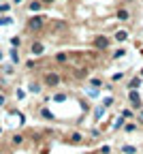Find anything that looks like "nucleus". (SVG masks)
I'll list each match as a JSON object with an SVG mask.
<instances>
[{"mask_svg": "<svg viewBox=\"0 0 143 154\" xmlns=\"http://www.w3.org/2000/svg\"><path fill=\"white\" fill-rule=\"evenodd\" d=\"M107 45H109V38H107V36H96V38H94V47L107 49Z\"/></svg>", "mask_w": 143, "mask_h": 154, "instance_id": "obj_1", "label": "nucleus"}, {"mask_svg": "<svg viewBox=\"0 0 143 154\" xmlns=\"http://www.w3.org/2000/svg\"><path fill=\"white\" fill-rule=\"evenodd\" d=\"M45 84H47V86H58V84H60V77H58L56 73H47V75H45Z\"/></svg>", "mask_w": 143, "mask_h": 154, "instance_id": "obj_2", "label": "nucleus"}, {"mask_svg": "<svg viewBox=\"0 0 143 154\" xmlns=\"http://www.w3.org/2000/svg\"><path fill=\"white\" fill-rule=\"evenodd\" d=\"M41 26H43V17H32L30 22H28V28L30 30H38Z\"/></svg>", "mask_w": 143, "mask_h": 154, "instance_id": "obj_3", "label": "nucleus"}, {"mask_svg": "<svg viewBox=\"0 0 143 154\" xmlns=\"http://www.w3.org/2000/svg\"><path fill=\"white\" fill-rule=\"evenodd\" d=\"M30 51H32L34 56H41V54H43V45H41V43H32Z\"/></svg>", "mask_w": 143, "mask_h": 154, "instance_id": "obj_4", "label": "nucleus"}, {"mask_svg": "<svg viewBox=\"0 0 143 154\" xmlns=\"http://www.w3.org/2000/svg\"><path fill=\"white\" fill-rule=\"evenodd\" d=\"M128 96H130V101H132V107H139V105H141V99H139V94H137L135 90H132Z\"/></svg>", "mask_w": 143, "mask_h": 154, "instance_id": "obj_5", "label": "nucleus"}, {"mask_svg": "<svg viewBox=\"0 0 143 154\" xmlns=\"http://www.w3.org/2000/svg\"><path fill=\"white\" fill-rule=\"evenodd\" d=\"M115 38H117V41H126V38H128V32H126V30H117V32H115Z\"/></svg>", "mask_w": 143, "mask_h": 154, "instance_id": "obj_6", "label": "nucleus"}, {"mask_svg": "<svg viewBox=\"0 0 143 154\" xmlns=\"http://www.w3.org/2000/svg\"><path fill=\"white\" fill-rule=\"evenodd\" d=\"M81 139H84V135H81V133H73L71 135V141H75V143H79Z\"/></svg>", "mask_w": 143, "mask_h": 154, "instance_id": "obj_7", "label": "nucleus"}, {"mask_svg": "<svg viewBox=\"0 0 143 154\" xmlns=\"http://www.w3.org/2000/svg\"><path fill=\"white\" fill-rule=\"evenodd\" d=\"M13 146H19V143H24V137H22V135H13Z\"/></svg>", "mask_w": 143, "mask_h": 154, "instance_id": "obj_8", "label": "nucleus"}, {"mask_svg": "<svg viewBox=\"0 0 143 154\" xmlns=\"http://www.w3.org/2000/svg\"><path fill=\"white\" fill-rule=\"evenodd\" d=\"M122 152H124V154H135L137 148H132V146H124V148H122Z\"/></svg>", "mask_w": 143, "mask_h": 154, "instance_id": "obj_9", "label": "nucleus"}, {"mask_svg": "<svg viewBox=\"0 0 143 154\" xmlns=\"http://www.w3.org/2000/svg\"><path fill=\"white\" fill-rule=\"evenodd\" d=\"M117 19H124V22H126V19H128V11H117Z\"/></svg>", "mask_w": 143, "mask_h": 154, "instance_id": "obj_10", "label": "nucleus"}, {"mask_svg": "<svg viewBox=\"0 0 143 154\" xmlns=\"http://www.w3.org/2000/svg\"><path fill=\"white\" fill-rule=\"evenodd\" d=\"M139 86H141V79H139V77H135V79L130 82V88L135 90V88H139Z\"/></svg>", "mask_w": 143, "mask_h": 154, "instance_id": "obj_11", "label": "nucleus"}, {"mask_svg": "<svg viewBox=\"0 0 143 154\" xmlns=\"http://www.w3.org/2000/svg\"><path fill=\"white\" fill-rule=\"evenodd\" d=\"M66 58H68L66 54H58V56H56V60H58V62H64V60H66Z\"/></svg>", "mask_w": 143, "mask_h": 154, "instance_id": "obj_12", "label": "nucleus"}, {"mask_svg": "<svg viewBox=\"0 0 143 154\" xmlns=\"http://www.w3.org/2000/svg\"><path fill=\"white\" fill-rule=\"evenodd\" d=\"M38 9H41V2H32L30 5V11H38Z\"/></svg>", "mask_w": 143, "mask_h": 154, "instance_id": "obj_13", "label": "nucleus"}, {"mask_svg": "<svg viewBox=\"0 0 143 154\" xmlns=\"http://www.w3.org/2000/svg\"><path fill=\"white\" fill-rule=\"evenodd\" d=\"M38 90H41L38 84H32V86H30V92H38Z\"/></svg>", "mask_w": 143, "mask_h": 154, "instance_id": "obj_14", "label": "nucleus"}, {"mask_svg": "<svg viewBox=\"0 0 143 154\" xmlns=\"http://www.w3.org/2000/svg\"><path fill=\"white\" fill-rule=\"evenodd\" d=\"M11 58H13V60H15V62H17V60H19V56H17V51H15V49H13V51H11Z\"/></svg>", "mask_w": 143, "mask_h": 154, "instance_id": "obj_15", "label": "nucleus"}, {"mask_svg": "<svg viewBox=\"0 0 143 154\" xmlns=\"http://www.w3.org/2000/svg\"><path fill=\"white\" fill-rule=\"evenodd\" d=\"M100 152H103V154H111V148H109V146H105V148L100 150Z\"/></svg>", "mask_w": 143, "mask_h": 154, "instance_id": "obj_16", "label": "nucleus"}, {"mask_svg": "<svg viewBox=\"0 0 143 154\" xmlns=\"http://www.w3.org/2000/svg\"><path fill=\"white\" fill-rule=\"evenodd\" d=\"M90 84H92V86H94V88H98V86H100V79H92V82H90Z\"/></svg>", "mask_w": 143, "mask_h": 154, "instance_id": "obj_17", "label": "nucleus"}, {"mask_svg": "<svg viewBox=\"0 0 143 154\" xmlns=\"http://www.w3.org/2000/svg\"><path fill=\"white\" fill-rule=\"evenodd\" d=\"M0 105H5V96L2 94H0Z\"/></svg>", "mask_w": 143, "mask_h": 154, "instance_id": "obj_18", "label": "nucleus"}, {"mask_svg": "<svg viewBox=\"0 0 143 154\" xmlns=\"http://www.w3.org/2000/svg\"><path fill=\"white\" fill-rule=\"evenodd\" d=\"M41 2H53V0H41Z\"/></svg>", "mask_w": 143, "mask_h": 154, "instance_id": "obj_19", "label": "nucleus"}, {"mask_svg": "<svg viewBox=\"0 0 143 154\" xmlns=\"http://www.w3.org/2000/svg\"><path fill=\"white\" fill-rule=\"evenodd\" d=\"M0 58H2V54H0Z\"/></svg>", "mask_w": 143, "mask_h": 154, "instance_id": "obj_20", "label": "nucleus"}]
</instances>
